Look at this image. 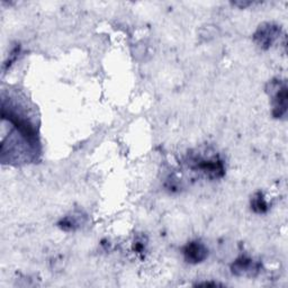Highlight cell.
Here are the masks:
<instances>
[{"instance_id":"1","label":"cell","mask_w":288,"mask_h":288,"mask_svg":"<svg viewBox=\"0 0 288 288\" xmlns=\"http://www.w3.org/2000/svg\"><path fill=\"white\" fill-rule=\"evenodd\" d=\"M184 254L188 262H202L207 256V249L200 242H192L184 248Z\"/></svg>"},{"instance_id":"2","label":"cell","mask_w":288,"mask_h":288,"mask_svg":"<svg viewBox=\"0 0 288 288\" xmlns=\"http://www.w3.org/2000/svg\"><path fill=\"white\" fill-rule=\"evenodd\" d=\"M274 116L279 117L286 112L287 107V88L286 84H284L280 89H278V92L274 96Z\"/></svg>"},{"instance_id":"3","label":"cell","mask_w":288,"mask_h":288,"mask_svg":"<svg viewBox=\"0 0 288 288\" xmlns=\"http://www.w3.org/2000/svg\"><path fill=\"white\" fill-rule=\"evenodd\" d=\"M276 34H277L276 27L268 25V27H261L256 35V38H259V43L261 44V46H262V45H270L272 42V40L276 38Z\"/></svg>"},{"instance_id":"4","label":"cell","mask_w":288,"mask_h":288,"mask_svg":"<svg viewBox=\"0 0 288 288\" xmlns=\"http://www.w3.org/2000/svg\"><path fill=\"white\" fill-rule=\"evenodd\" d=\"M252 208L254 210L258 212V213H264V212L267 210V204H266L264 198L262 197L261 194H258L254 200H252Z\"/></svg>"}]
</instances>
